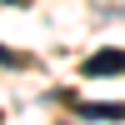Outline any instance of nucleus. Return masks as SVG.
Wrapping results in <instances>:
<instances>
[{
	"label": "nucleus",
	"mask_w": 125,
	"mask_h": 125,
	"mask_svg": "<svg viewBox=\"0 0 125 125\" xmlns=\"http://www.w3.org/2000/svg\"><path fill=\"white\" fill-rule=\"evenodd\" d=\"M80 75H90V80H110V75H125V50H120V45H105V50H95V55H85Z\"/></svg>",
	"instance_id": "1"
},
{
	"label": "nucleus",
	"mask_w": 125,
	"mask_h": 125,
	"mask_svg": "<svg viewBox=\"0 0 125 125\" xmlns=\"http://www.w3.org/2000/svg\"><path fill=\"white\" fill-rule=\"evenodd\" d=\"M80 120H125V105H105V100H85Z\"/></svg>",
	"instance_id": "2"
},
{
	"label": "nucleus",
	"mask_w": 125,
	"mask_h": 125,
	"mask_svg": "<svg viewBox=\"0 0 125 125\" xmlns=\"http://www.w3.org/2000/svg\"><path fill=\"white\" fill-rule=\"evenodd\" d=\"M5 5H25V0H5Z\"/></svg>",
	"instance_id": "4"
},
{
	"label": "nucleus",
	"mask_w": 125,
	"mask_h": 125,
	"mask_svg": "<svg viewBox=\"0 0 125 125\" xmlns=\"http://www.w3.org/2000/svg\"><path fill=\"white\" fill-rule=\"evenodd\" d=\"M0 65H25V55H20V50H10V45H0Z\"/></svg>",
	"instance_id": "3"
}]
</instances>
